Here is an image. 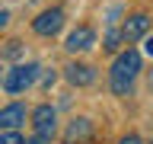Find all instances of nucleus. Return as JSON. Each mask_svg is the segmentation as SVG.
Instances as JSON below:
<instances>
[{"label":"nucleus","instance_id":"nucleus-1","mask_svg":"<svg viewBox=\"0 0 153 144\" xmlns=\"http://www.w3.org/2000/svg\"><path fill=\"white\" fill-rule=\"evenodd\" d=\"M137 74H140V55H137L134 48L121 51V55L115 58L112 77H108L112 93H115V96H128V93H131V86H134V80H137Z\"/></svg>","mask_w":153,"mask_h":144},{"label":"nucleus","instance_id":"nucleus-2","mask_svg":"<svg viewBox=\"0 0 153 144\" xmlns=\"http://www.w3.org/2000/svg\"><path fill=\"white\" fill-rule=\"evenodd\" d=\"M35 77H38V64H16L13 70L3 74V90L7 93H22L26 86L35 83Z\"/></svg>","mask_w":153,"mask_h":144},{"label":"nucleus","instance_id":"nucleus-3","mask_svg":"<svg viewBox=\"0 0 153 144\" xmlns=\"http://www.w3.org/2000/svg\"><path fill=\"white\" fill-rule=\"evenodd\" d=\"M32 125H35V134L38 138H51L57 131V115L51 106H38L35 112H32Z\"/></svg>","mask_w":153,"mask_h":144},{"label":"nucleus","instance_id":"nucleus-4","mask_svg":"<svg viewBox=\"0 0 153 144\" xmlns=\"http://www.w3.org/2000/svg\"><path fill=\"white\" fill-rule=\"evenodd\" d=\"M61 26H64V10H45L42 16L32 22V29H35L38 35H54V32H61Z\"/></svg>","mask_w":153,"mask_h":144},{"label":"nucleus","instance_id":"nucleus-5","mask_svg":"<svg viewBox=\"0 0 153 144\" xmlns=\"http://www.w3.org/2000/svg\"><path fill=\"white\" fill-rule=\"evenodd\" d=\"M147 29H150V16H147V13H134L121 26V38L124 42H137L140 35H147Z\"/></svg>","mask_w":153,"mask_h":144},{"label":"nucleus","instance_id":"nucleus-6","mask_svg":"<svg viewBox=\"0 0 153 144\" xmlns=\"http://www.w3.org/2000/svg\"><path fill=\"white\" fill-rule=\"evenodd\" d=\"M96 45V32L89 26H80V29H74L70 35H67V51H89V48Z\"/></svg>","mask_w":153,"mask_h":144},{"label":"nucleus","instance_id":"nucleus-7","mask_svg":"<svg viewBox=\"0 0 153 144\" xmlns=\"http://www.w3.org/2000/svg\"><path fill=\"white\" fill-rule=\"evenodd\" d=\"M26 122V106L10 103L7 109H0V128H19Z\"/></svg>","mask_w":153,"mask_h":144},{"label":"nucleus","instance_id":"nucleus-8","mask_svg":"<svg viewBox=\"0 0 153 144\" xmlns=\"http://www.w3.org/2000/svg\"><path fill=\"white\" fill-rule=\"evenodd\" d=\"M64 70H67V80L74 86H89L96 80V70L89 64H70V67H64Z\"/></svg>","mask_w":153,"mask_h":144},{"label":"nucleus","instance_id":"nucleus-9","mask_svg":"<svg viewBox=\"0 0 153 144\" xmlns=\"http://www.w3.org/2000/svg\"><path fill=\"white\" fill-rule=\"evenodd\" d=\"M86 134H89V118H76V122L67 128V144L80 141V138H86Z\"/></svg>","mask_w":153,"mask_h":144},{"label":"nucleus","instance_id":"nucleus-10","mask_svg":"<svg viewBox=\"0 0 153 144\" xmlns=\"http://www.w3.org/2000/svg\"><path fill=\"white\" fill-rule=\"evenodd\" d=\"M124 38H121V32H118V29L115 26H108V35H105V48H108V51H115V48L121 45Z\"/></svg>","mask_w":153,"mask_h":144},{"label":"nucleus","instance_id":"nucleus-11","mask_svg":"<svg viewBox=\"0 0 153 144\" xmlns=\"http://www.w3.org/2000/svg\"><path fill=\"white\" fill-rule=\"evenodd\" d=\"M0 144H26V141H22V134L16 128H7V131L0 134Z\"/></svg>","mask_w":153,"mask_h":144},{"label":"nucleus","instance_id":"nucleus-12","mask_svg":"<svg viewBox=\"0 0 153 144\" xmlns=\"http://www.w3.org/2000/svg\"><path fill=\"white\" fill-rule=\"evenodd\" d=\"M7 55H10V58H19V42H10V48H7Z\"/></svg>","mask_w":153,"mask_h":144},{"label":"nucleus","instance_id":"nucleus-13","mask_svg":"<svg viewBox=\"0 0 153 144\" xmlns=\"http://www.w3.org/2000/svg\"><path fill=\"white\" fill-rule=\"evenodd\" d=\"M118 144H140V138H137V134H128V138H121Z\"/></svg>","mask_w":153,"mask_h":144},{"label":"nucleus","instance_id":"nucleus-14","mask_svg":"<svg viewBox=\"0 0 153 144\" xmlns=\"http://www.w3.org/2000/svg\"><path fill=\"white\" fill-rule=\"evenodd\" d=\"M7 22H10V13H7V10H0V29L7 26Z\"/></svg>","mask_w":153,"mask_h":144},{"label":"nucleus","instance_id":"nucleus-15","mask_svg":"<svg viewBox=\"0 0 153 144\" xmlns=\"http://www.w3.org/2000/svg\"><path fill=\"white\" fill-rule=\"evenodd\" d=\"M143 51H147V55H150V58H153V35H150V38H147V45H143Z\"/></svg>","mask_w":153,"mask_h":144},{"label":"nucleus","instance_id":"nucleus-16","mask_svg":"<svg viewBox=\"0 0 153 144\" xmlns=\"http://www.w3.org/2000/svg\"><path fill=\"white\" fill-rule=\"evenodd\" d=\"M29 144H45V138H35V141H29Z\"/></svg>","mask_w":153,"mask_h":144},{"label":"nucleus","instance_id":"nucleus-17","mask_svg":"<svg viewBox=\"0 0 153 144\" xmlns=\"http://www.w3.org/2000/svg\"><path fill=\"white\" fill-rule=\"evenodd\" d=\"M0 83H3V70H0Z\"/></svg>","mask_w":153,"mask_h":144},{"label":"nucleus","instance_id":"nucleus-18","mask_svg":"<svg viewBox=\"0 0 153 144\" xmlns=\"http://www.w3.org/2000/svg\"><path fill=\"white\" fill-rule=\"evenodd\" d=\"M150 144H153V141H150Z\"/></svg>","mask_w":153,"mask_h":144}]
</instances>
